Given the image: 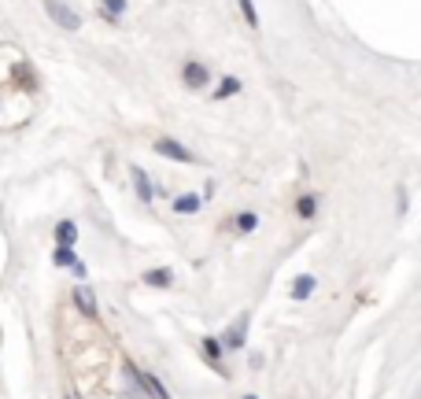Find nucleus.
<instances>
[{
	"mask_svg": "<svg viewBox=\"0 0 421 399\" xmlns=\"http://www.w3.org/2000/svg\"><path fill=\"white\" fill-rule=\"evenodd\" d=\"M45 12H48V19H52L59 30H71V34H74V30L82 26L78 12H74V8H67L63 0H45Z\"/></svg>",
	"mask_w": 421,
	"mask_h": 399,
	"instance_id": "f257e3e1",
	"label": "nucleus"
},
{
	"mask_svg": "<svg viewBox=\"0 0 421 399\" xmlns=\"http://www.w3.org/2000/svg\"><path fill=\"white\" fill-rule=\"evenodd\" d=\"M218 340H222V351H244V340H247V315L236 318Z\"/></svg>",
	"mask_w": 421,
	"mask_h": 399,
	"instance_id": "f03ea898",
	"label": "nucleus"
},
{
	"mask_svg": "<svg viewBox=\"0 0 421 399\" xmlns=\"http://www.w3.org/2000/svg\"><path fill=\"white\" fill-rule=\"evenodd\" d=\"M152 148H156V156H163V159H174V163H192V159H196V156H192L185 145H178L174 137H159V141H156Z\"/></svg>",
	"mask_w": 421,
	"mask_h": 399,
	"instance_id": "7ed1b4c3",
	"label": "nucleus"
},
{
	"mask_svg": "<svg viewBox=\"0 0 421 399\" xmlns=\"http://www.w3.org/2000/svg\"><path fill=\"white\" fill-rule=\"evenodd\" d=\"M129 178H133V189H137V200L140 203H152L156 200V189H152V181H148V170L129 167Z\"/></svg>",
	"mask_w": 421,
	"mask_h": 399,
	"instance_id": "20e7f679",
	"label": "nucleus"
},
{
	"mask_svg": "<svg viewBox=\"0 0 421 399\" xmlns=\"http://www.w3.org/2000/svg\"><path fill=\"white\" fill-rule=\"evenodd\" d=\"M133 373H137L140 388H144V392H148V399H170V392L163 388V381H159L156 373H144V370H137V366H133Z\"/></svg>",
	"mask_w": 421,
	"mask_h": 399,
	"instance_id": "39448f33",
	"label": "nucleus"
},
{
	"mask_svg": "<svg viewBox=\"0 0 421 399\" xmlns=\"http://www.w3.org/2000/svg\"><path fill=\"white\" fill-rule=\"evenodd\" d=\"M181 78H185L189 89H203V85L211 82V74H207L203 63H185V67H181Z\"/></svg>",
	"mask_w": 421,
	"mask_h": 399,
	"instance_id": "423d86ee",
	"label": "nucleus"
},
{
	"mask_svg": "<svg viewBox=\"0 0 421 399\" xmlns=\"http://www.w3.org/2000/svg\"><path fill=\"white\" fill-rule=\"evenodd\" d=\"M74 304H78V310H82L85 318H96V296H93L85 285L74 288Z\"/></svg>",
	"mask_w": 421,
	"mask_h": 399,
	"instance_id": "0eeeda50",
	"label": "nucleus"
},
{
	"mask_svg": "<svg viewBox=\"0 0 421 399\" xmlns=\"http://www.w3.org/2000/svg\"><path fill=\"white\" fill-rule=\"evenodd\" d=\"M144 285H152V288H170V285H174V274H170L167 266H156V270H144Z\"/></svg>",
	"mask_w": 421,
	"mask_h": 399,
	"instance_id": "6e6552de",
	"label": "nucleus"
},
{
	"mask_svg": "<svg viewBox=\"0 0 421 399\" xmlns=\"http://www.w3.org/2000/svg\"><path fill=\"white\" fill-rule=\"evenodd\" d=\"M315 285H318L315 274H299L296 281H292V299H307L310 293H315Z\"/></svg>",
	"mask_w": 421,
	"mask_h": 399,
	"instance_id": "1a4fd4ad",
	"label": "nucleus"
},
{
	"mask_svg": "<svg viewBox=\"0 0 421 399\" xmlns=\"http://www.w3.org/2000/svg\"><path fill=\"white\" fill-rule=\"evenodd\" d=\"M200 348H203V355H207V362H214V366L222 362V340H218V337H203V344H200ZM218 373L225 377V370H222V366H218Z\"/></svg>",
	"mask_w": 421,
	"mask_h": 399,
	"instance_id": "9d476101",
	"label": "nucleus"
},
{
	"mask_svg": "<svg viewBox=\"0 0 421 399\" xmlns=\"http://www.w3.org/2000/svg\"><path fill=\"white\" fill-rule=\"evenodd\" d=\"M200 207H203V200L196 196V192H185V196L174 200V211H178V214H196Z\"/></svg>",
	"mask_w": 421,
	"mask_h": 399,
	"instance_id": "9b49d317",
	"label": "nucleus"
},
{
	"mask_svg": "<svg viewBox=\"0 0 421 399\" xmlns=\"http://www.w3.org/2000/svg\"><path fill=\"white\" fill-rule=\"evenodd\" d=\"M56 241H59V248H74V241H78V225H74V222H59L56 225Z\"/></svg>",
	"mask_w": 421,
	"mask_h": 399,
	"instance_id": "f8f14e48",
	"label": "nucleus"
},
{
	"mask_svg": "<svg viewBox=\"0 0 421 399\" xmlns=\"http://www.w3.org/2000/svg\"><path fill=\"white\" fill-rule=\"evenodd\" d=\"M315 211H318V196H310V192H307V196L296 200V214H299V219H315Z\"/></svg>",
	"mask_w": 421,
	"mask_h": 399,
	"instance_id": "ddd939ff",
	"label": "nucleus"
},
{
	"mask_svg": "<svg viewBox=\"0 0 421 399\" xmlns=\"http://www.w3.org/2000/svg\"><path fill=\"white\" fill-rule=\"evenodd\" d=\"M233 93H241V78H222V85L214 89V100H225V96H233Z\"/></svg>",
	"mask_w": 421,
	"mask_h": 399,
	"instance_id": "4468645a",
	"label": "nucleus"
},
{
	"mask_svg": "<svg viewBox=\"0 0 421 399\" xmlns=\"http://www.w3.org/2000/svg\"><path fill=\"white\" fill-rule=\"evenodd\" d=\"M122 12H126V0H104V8H100V15L107 19V23H115Z\"/></svg>",
	"mask_w": 421,
	"mask_h": 399,
	"instance_id": "2eb2a0df",
	"label": "nucleus"
},
{
	"mask_svg": "<svg viewBox=\"0 0 421 399\" xmlns=\"http://www.w3.org/2000/svg\"><path fill=\"white\" fill-rule=\"evenodd\" d=\"M56 266H78V255H74V248H56V259H52Z\"/></svg>",
	"mask_w": 421,
	"mask_h": 399,
	"instance_id": "dca6fc26",
	"label": "nucleus"
},
{
	"mask_svg": "<svg viewBox=\"0 0 421 399\" xmlns=\"http://www.w3.org/2000/svg\"><path fill=\"white\" fill-rule=\"evenodd\" d=\"M236 4H241V12H244V23L252 26V30H259V12H255L252 0H236Z\"/></svg>",
	"mask_w": 421,
	"mask_h": 399,
	"instance_id": "f3484780",
	"label": "nucleus"
},
{
	"mask_svg": "<svg viewBox=\"0 0 421 399\" xmlns=\"http://www.w3.org/2000/svg\"><path fill=\"white\" fill-rule=\"evenodd\" d=\"M255 225H259V214H252V211L236 214V230H241V233H247V230H255Z\"/></svg>",
	"mask_w": 421,
	"mask_h": 399,
	"instance_id": "a211bd4d",
	"label": "nucleus"
},
{
	"mask_svg": "<svg viewBox=\"0 0 421 399\" xmlns=\"http://www.w3.org/2000/svg\"><path fill=\"white\" fill-rule=\"evenodd\" d=\"M244 399H259V396H244Z\"/></svg>",
	"mask_w": 421,
	"mask_h": 399,
	"instance_id": "6ab92c4d",
	"label": "nucleus"
},
{
	"mask_svg": "<svg viewBox=\"0 0 421 399\" xmlns=\"http://www.w3.org/2000/svg\"><path fill=\"white\" fill-rule=\"evenodd\" d=\"M67 399H74V396H67Z\"/></svg>",
	"mask_w": 421,
	"mask_h": 399,
	"instance_id": "aec40b11",
	"label": "nucleus"
}]
</instances>
